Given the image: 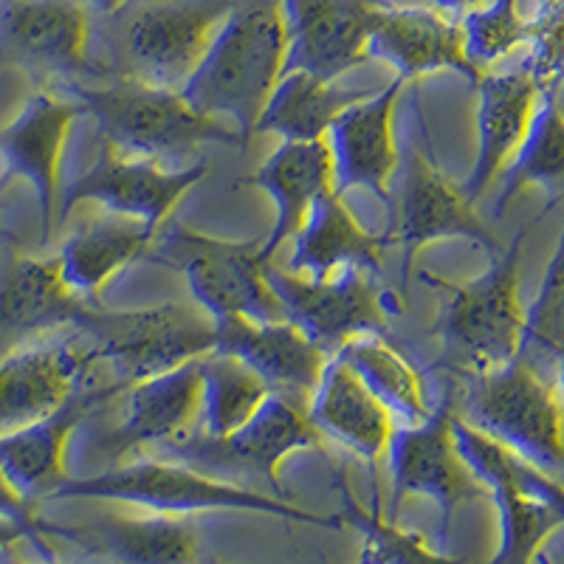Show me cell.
Returning a JSON list of instances; mask_svg holds the SVG:
<instances>
[{
  "label": "cell",
  "mask_w": 564,
  "mask_h": 564,
  "mask_svg": "<svg viewBox=\"0 0 564 564\" xmlns=\"http://www.w3.org/2000/svg\"><path fill=\"white\" fill-rule=\"evenodd\" d=\"M282 68L285 23L280 0H249L243 7H231L181 94L198 113L229 119L246 148Z\"/></svg>",
  "instance_id": "cell-1"
},
{
  "label": "cell",
  "mask_w": 564,
  "mask_h": 564,
  "mask_svg": "<svg viewBox=\"0 0 564 564\" xmlns=\"http://www.w3.org/2000/svg\"><path fill=\"white\" fill-rule=\"evenodd\" d=\"M52 500H99L116 506H133L141 511L193 517L204 511H246L302 522V525L339 531L341 517L305 511L271 494L254 491L240 482L212 477L189 463L175 460H122L88 477H68Z\"/></svg>",
  "instance_id": "cell-2"
},
{
  "label": "cell",
  "mask_w": 564,
  "mask_h": 564,
  "mask_svg": "<svg viewBox=\"0 0 564 564\" xmlns=\"http://www.w3.org/2000/svg\"><path fill=\"white\" fill-rule=\"evenodd\" d=\"M531 226L511 240L475 280H446L421 271V280L437 291V334L460 370L482 376L508 365L525 350L528 308L520 296V265Z\"/></svg>",
  "instance_id": "cell-3"
},
{
  "label": "cell",
  "mask_w": 564,
  "mask_h": 564,
  "mask_svg": "<svg viewBox=\"0 0 564 564\" xmlns=\"http://www.w3.org/2000/svg\"><path fill=\"white\" fill-rule=\"evenodd\" d=\"M263 240H226L173 220L155 231L144 260L184 276L195 305L215 322L285 319L269 285Z\"/></svg>",
  "instance_id": "cell-4"
},
{
  "label": "cell",
  "mask_w": 564,
  "mask_h": 564,
  "mask_svg": "<svg viewBox=\"0 0 564 564\" xmlns=\"http://www.w3.org/2000/svg\"><path fill=\"white\" fill-rule=\"evenodd\" d=\"M455 441L500 511V551L491 564H533L547 536L564 525V486L460 415Z\"/></svg>",
  "instance_id": "cell-5"
},
{
  "label": "cell",
  "mask_w": 564,
  "mask_h": 564,
  "mask_svg": "<svg viewBox=\"0 0 564 564\" xmlns=\"http://www.w3.org/2000/svg\"><path fill=\"white\" fill-rule=\"evenodd\" d=\"M74 327L90 341L97 359L110 361L119 384L198 361L218 345V322L195 302H161L128 311L85 305Z\"/></svg>",
  "instance_id": "cell-6"
},
{
  "label": "cell",
  "mask_w": 564,
  "mask_h": 564,
  "mask_svg": "<svg viewBox=\"0 0 564 564\" xmlns=\"http://www.w3.org/2000/svg\"><path fill=\"white\" fill-rule=\"evenodd\" d=\"M74 97L83 102L85 113L97 119L102 139L130 155L159 159L193 150L204 141L240 144L238 130L198 113L175 88L133 77L108 88H74Z\"/></svg>",
  "instance_id": "cell-7"
},
{
  "label": "cell",
  "mask_w": 564,
  "mask_h": 564,
  "mask_svg": "<svg viewBox=\"0 0 564 564\" xmlns=\"http://www.w3.org/2000/svg\"><path fill=\"white\" fill-rule=\"evenodd\" d=\"M539 468H564V395L528 359L475 376L468 417Z\"/></svg>",
  "instance_id": "cell-8"
},
{
  "label": "cell",
  "mask_w": 564,
  "mask_h": 564,
  "mask_svg": "<svg viewBox=\"0 0 564 564\" xmlns=\"http://www.w3.org/2000/svg\"><path fill=\"white\" fill-rule=\"evenodd\" d=\"M455 395L452 390L421 423H398L392 430L387 457H390L392 497L387 520H395L398 506L406 497H430L441 508V533L463 502L482 500L488 488L463 460L455 441Z\"/></svg>",
  "instance_id": "cell-9"
},
{
  "label": "cell",
  "mask_w": 564,
  "mask_h": 564,
  "mask_svg": "<svg viewBox=\"0 0 564 564\" xmlns=\"http://www.w3.org/2000/svg\"><path fill=\"white\" fill-rule=\"evenodd\" d=\"M387 238H395L401 249V289L410 282L415 257L437 240H468L480 246L488 257L502 251L494 231L475 212V204L466 198L463 186L452 184L435 164L423 130L421 144L415 141L410 148L404 184L398 195V218Z\"/></svg>",
  "instance_id": "cell-10"
},
{
  "label": "cell",
  "mask_w": 564,
  "mask_h": 564,
  "mask_svg": "<svg viewBox=\"0 0 564 564\" xmlns=\"http://www.w3.org/2000/svg\"><path fill=\"white\" fill-rule=\"evenodd\" d=\"M206 161L184 170H167L161 167L159 159L122 153L102 141L97 161L65 186L59 215H68L79 204H97L108 215L159 231L184 195L206 178Z\"/></svg>",
  "instance_id": "cell-11"
},
{
  "label": "cell",
  "mask_w": 564,
  "mask_h": 564,
  "mask_svg": "<svg viewBox=\"0 0 564 564\" xmlns=\"http://www.w3.org/2000/svg\"><path fill=\"white\" fill-rule=\"evenodd\" d=\"M265 276L285 319L294 322L327 356H336L356 336L384 330V294L376 282L379 276L370 271L352 269L327 280H308L276 269L271 260Z\"/></svg>",
  "instance_id": "cell-12"
},
{
  "label": "cell",
  "mask_w": 564,
  "mask_h": 564,
  "mask_svg": "<svg viewBox=\"0 0 564 564\" xmlns=\"http://www.w3.org/2000/svg\"><path fill=\"white\" fill-rule=\"evenodd\" d=\"M285 68L336 83L370 59L379 0H280Z\"/></svg>",
  "instance_id": "cell-13"
},
{
  "label": "cell",
  "mask_w": 564,
  "mask_h": 564,
  "mask_svg": "<svg viewBox=\"0 0 564 564\" xmlns=\"http://www.w3.org/2000/svg\"><path fill=\"white\" fill-rule=\"evenodd\" d=\"M229 12L226 0H186L135 14L124 34L133 77L161 88H184Z\"/></svg>",
  "instance_id": "cell-14"
},
{
  "label": "cell",
  "mask_w": 564,
  "mask_h": 564,
  "mask_svg": "<svg viewBox=\"0 0 564 564\" xmlns=\"http://www.w3.org/2000/svg\"><path fill=\"white\" fill-rule=\"evenodd\" d=\"M85 116L79 99H63L52 90H34L18 113L0 128V159L9 175L34 189L40 240L48 243L59 204V167L74 122Z\"/></svg>",
  "instance_id": "cell-15"
},
{
  "label": "cell",
  "mask_w": 564,
  "mask_h": 564,
  "mask_svg": "<svg viewBox=\"0 0 564 564\" xmlns=\"http://www.w3.org/2000/svg\"><path fill=\"white\" fill-rule=\"evenodd\" d=\"M406 79L395 77L379 94H365L347 105L327 128L325 144L334 164V189H367L390 204V184L398 167L395 110Z\"/></svg>",
  "instance_id": "cell-16"
},
{
  "label": "cell",
  "mask_w": 564,
  "mask_h": 564,
  "mask_svg": "<svg viewBox=\"0 0 564 564\" xmlns=\"http://www.w3.org/2000/svg\"><path fill=\"white\" fill-rule=\"evenodd\" d=\"M322 432L308 417V410L289 398H265V404L240 430L226 437H198L173 446L186 460H204L212 466H235L240 471L263 477L280 494V466L296 452L322 449Z\"/></svg>",
  "instance_id": "cell-17"
},
{
  "label": "cell",
  "mask_w": 564,
  "mask_h": 564,
  "mask_svg": "<svg viewBox=\"0 0 564 564\" xmlns=\"http://www.w3.org/2000/svg\"><path fill=\"white\" fill-rule=\"evenodd\" d=\"M370 59H381L401 79H417L426 74L455 70L477 85L482 70L468 63L463 45L460 18L441 12L437 7H384L370 34Z\"/></svg>",
  "instance_id": "cell-18"
},
{
  "label": "cell",
  "mask_w": 564,
  "mask_h": 564,
  "mask_svg": "<svg viewBox=\"0 0 564 564\" xmlns=\"http://www.w3.org/2000/svg\"><path fill=\"white\" fill-rule=\"evenodd\" d=\"M195 421H200V365L186 361L124 384L122 415L105 446L119 460L148 446H178Z\"/></svg>",
  "instance_id": "cell-19"
},
{
  "label": "cell",
  "mask_w": 564,
  "mask_h": 564,
  "mask_svg": "<svg viewBox=\"0 0 564 564\" xmlns=\"http://www.w3.org/2000/svg\"><path fill=\"white\" fill-rule=\"evenodd\" d=\"M215 350L238 356L265 381L274 395L296 401L305 410L330 361V356L289 319L218 322Z\"/></svg>",
  "instance_id": "cell-20"
},
{
  "label": "cell",
  "mask_w": 564,
  "mask_h": 564,
  "mask_svg": "<svg viewBox=\"0 0 564 564\" xmlns=\"http://www.w3.org/2000/svg\"><path fill=\"white\" fill-rule=\"evenodd\" d=\"M97 361L94 350L77 345L20 347L0 359V432L48 417L79 392L85 370Z\"/></svg>",
  "instance_id": "cell-21"
},
{
  "label": "cell",
  "mask_w": 564,
  "mask_h": 564,
  "mask_svg": "<svg viewBox=\"0 0 564 564\" xmlns=\"http://www.w3.org/2000/svg\"><path fill=\"white\" fill-rule=\"evenodd\" d=\"M477 88V153L471 173H468L463 193L471 204L482 198L488 186L520 150L533 113L539 108L542 90L533 83L531 70L525 65L513 70H486Z\"/></svg>",
  "instance_id": "cell-22"
},
{
  "label": "cell",
  "mask_w": 564,
  "mask_h": 564,
  "mask_svg": "<svg viewBox=\"0 0 564 564\" xmlns=\"http://www.w3.org/2000/svg\"><path fill=\"white\" fill-rule=\"evenodd\" d=\"M85 305L59 274L57 257H12L0 269V359L77 325Z\"/></svg>",
  "instance_id": "cell-23"
},
{
  "label": "cell",
  "mask_w": 564,
  "mask_h": 564,
  "mask_svg": "<svg viewBox=\"0 0 564 564\" xmlns=\"http://www.w3.org/2000/svg\"><path fill=\"white\" fill-rule=\"evenodd\" d=\"M240 184L263 189L274 204V226L269 238L260 243L263 260L271 263L276 251L291 243V238L300 231L316 200L327 193H336L330 150L325 139L280 141L274 153Z\"/></svg>",
  "instance_id": "cell-24"
},
{
  "label": "cell",
  "mask_w": 564,
  "mask_h": 564,
  "mask_svg": "<svg viewBox=\"0 0 564 564\" xmlns=\"http://www.w3.org/2000/svg\"><path fill=\"white\" fill-rule=\"evenodd\" d=\"M122 390L124 384H113L102 392H77L54 415L0 432V468L29 500H52V494L70 477L65 471V452L74 430L102 401Z\"/></svg>",
  "instance_id": "cell-25"
},
{
  "label": "cell",
  "mask_w": 564,
  "mask_h": 564,
  "mask_svg": "<svg viewBox=\"0 0 564 564\" xmlns=\"http://www.w3.org/2000/svg\"><path fill=\"white\" fill-rule=\"evenodd\" d=\"M308 417L325 441L345 446L370 468L387 455L392 430L398 426L390 410L339 356H330L314 395L308 398Z\"/></svg>",
  "instance_id": "cell-26"
},
{
  "label": "cell",
  "mask_w": 564,
  "mask_h": 564,
  "mask_svg": "<svg viewBox=\"0 0 564 564\" xmlns=\"http://www.w3.org/2000/svg\"><path fill=\"white\" fill-rule=\"evenodd\" d=\"M387 243L390 240L376 238L356 220L339 193H327L291 238L285 271L308 280H327L352 269L381 276V251Z\"/></svg>",
  "instance_id": "cell-27"
},
{
  "label": "cell",
  "mask_w": 564,
  "mask_h": 564,
  "mask_svg": "<svg viewBox=\"0 0 564 564\" xmlns=\"http://www.w3.org/2000/svg\"><path fill=\"white\" fill-rule=\"evenodd\" d=\"M68 542L116 564H198L200 558L195 522L173 513H102L88 525L68 528Z\"/></svg>",
  "instance_id": "cell-28"
},
{
  "label": "cell",
  "mask_w": 564,
  "mask_h": 564,
  "mask_svg": "<svg viewBox=\"0 0 564 564\" xmlns=\"http://www.w3.org/2000/svg\"><path fill=\"white\" fill-rule=\"evenodd\" d=\"M155 231L128 218L85 220L54 257L59 274L79 300H97L99 291L122 269L135 260H144Z\"/></svg>",
  "instance_id": "cell-29"
},
{
  "label": "cell",
  "mask_w": 564,
  "mask_h": 564,
  "mask_svg": "<svg viewBox=\"0 0 564 564\" xmlns=\"http://www.w3.org/2000/svg\"><path fill=\"white\" fill-rule=\"evenodd\" d=\"M0 26L23 57L77 68L88 52L90 7L85 0H7Z\"/></svg>",
  "instance_id": "cell-30"
},
{
  "label": "cell",
  "mask_w": 564,
  "mask_h": 564,
  "mask_svg": "<svg viewBox=\"0 0 564 564\" xmlns=\"http://www.w3.org/2000/svg\"><path fill=\"white\" fill-rule=\"evenodd\" d=\"M361 97V90L339 88L305 70H282L254 133H271L280 141H319L336 116Z\"/></svg>",
  "instance_id": "cell-31"
},
{
  "label": "cell",
  "mask_w": 564,
  "mask_h": 564,
  "mask_svg": "<svg viewBox=\"0 0 564 564\" xmlns=\"http://www.w3.org/2000/svg\"><path fill=\"white\" fill-rule=\"evenodd\" d=\"M367 390L390 410L395 423H421L435 406L426 398L417 367L381 334H365L336 352Z\"/></svg>",
  "instance_id": "cell-32"
},
{
  "label": "cell",
  "mask_w": 564,
  "mask_h": 564,
  "mask_svg": "<svg viewBox=\"0 0 564 564\" xmlns=\"http://www.w3.org/2000/svg\"><path fill=\"white\" fill-rule=\"evenodd\" d=\"M200 365V423L204 437H226L251 421L271 390L249 365L224 350L206 352Z\"/></svg>",
  "instance_id": "cell-33"
},
{
  "label": "cell",
  "mask_w": 564,
  "mask_h": 564,
  "mask_svg": "<svg viewBox=\"0 0 564 564\" xmlns=\"http://www.w3.org/2000/svg\"><path fill=\"white\" fill-rule=\"evenodd\" d=\"M528 186H542L553 198L564 193V110L556 94H542L539 99L531 128L506 167V181L494 215L500 218L508 204Z\"/></svg>",
  "instance_id": "cell-34"
},
{
  "label": "cell",
  "mask_w": 564,
  "mask_h": 564,
  "mask_svg": "<svg viewBox=\"0 0 564 564\" xmlns=\"http://www.w3.org/2000/svg\"><path fill=\"white\" fill-rule=\"evenodd\" d=\"M341 494H345V517L361 531V551L356 564H466L432 551L421 533L404 531L395 525V520H387L381 513L379 494L372 497L370 511L352 500L347 488Z\"/></svg>",
  "instance_id": "cell-35"
},
{
  "label": "cell",
  "mask_w": 564,
  "mask_h": 564,
  "mask_svg": "<svg viewBox=\"0 0 564 564\" xmlns=\"http://www.w3.org/2000/svg\"><path fill=\"white\" fill-rule=\"evenodd\" d=\"M460 32L468 63L486 74L494 63L528 45L531 20L522 18L520 0H488L460 14Z\"/></svg>",
  "instance_id": "cell-36"
},
{
  "label": "cell",
  "mask_w": 564,
  "mask_h": 564,
  "mask_svg": "<svg viewBox=\"0 0 564 564\" xmlns=\"http://www.w3.org/2000/svg\"><path fill=\"white\" fill-rule=\"evenodd\" d=\"M528 347L551 352L553 359L564 356V231L542 276L536 300L528 308L525 350Z\"/></svg>",
  "instance_id": "cell-37"
},
{
  "label": "cell",
  "mask_w": 564,
  "mask_h": 564,
  "mask_svg": "<svg viewBox=\"0 0 564 564\" xmlns=\"http://www.w3.org/2000/svg\"><path fill=\"white\" fill-rule=\"evenodd\" d=\"M528 70L542 94H558L564 83V0L539 7L528 34Z\"/></svg>",
  "instance_id": "cell-38"
},
{
  "label": "cell",
  "mask_w": 564,
  "mask_h": 564,
  "mask_svg": "<svg viewBox=\"0 0 564 564\" xmlns=\"http://www.w3.org/2000/svg\"><path fill=\"white\" fill-rule=\"evenodd\" d=\"M34 506H37V502L29 500L26 494L20 491V488L9 480L7 471L0 468V517H7V520H14L20 522V525L32 528V531L40 533L43 539L45 536L68 539V528L48 525L45 520H40V513Z\"/></svg>",
  "instance_id": "cell-39"
},
{
  "label": "cell",
  "mask_w": 564,
  "mask_h": 564,
  "mask_svg": "<svg viewBox=\"0 0 564 564\" xmlns=\"http://www.w3.org/2000/svg\"><path fill=\"white\" fill-rule=\"evenodd\" d=\"M23 539L34 542V547H37L40 556H43L45 562L57 564V562H54L52 547H48V542H45V539L40 536V533H34L32 528H26V525H20V522L7 520V517H0V553H7L9 547H18V542H23Z\"/></svg>",
  "instance_id": "cell-40"
},
{
  "label": "cell",
  "mask_w": 564,
  "mask_h": 564,
  "mask_svg": "<svg viewBox=\"0 0 564 564\" xmlns=\"http://www.w3.org/2000/svg\"><path fill=\"white\" fill-rule=\"evenodd\" d=\"M482 3H488V0H435V7L441 9V12L452 14V18H460V14L471 12V9L482 7Z\"/></svg>",
  "instance_id": "cell-41"
},
{
  "label": "cell",
  "mask_w": 564,
  "mask_h": 564,
  "mask_svg": "<svg viewBox=\"0 0 564 564\" xmlns=\"http://www.w3.org/2000/svg\"><path fill=\"white\" fill-rule=\"evenodd\" d=\"M85 3L90 9H99V12H119L128 0H85Z\"/></svg>",
  "instance_id": "cell-42"
},
{
  "label": "cell",
  "mask_w": 564,
  "mask_h": 564,
  "mask_svg": "<svg viewBox=\"0 0 564 564\" xmlns=\"http://www.w3.org/2000/svg\"><path fill=\"white\" fill-rule=\"evenodd\" d=\"M0 564H29V562H23V558L18 556V551H14V547H9L7 553H0Z\"/></svg>",
  "instance_id": "cell-43"
},
{
  "label": "cell",
  "mask_w": 564,
  "mask_h": 564,
  "mask_svg": "<svg viewBox=\"0 0 564 564\" xmlns=\"http://www.w3.org/2000/svg\"><path fill=\"white\" fill-rule=\"evenodd\" d=\"M556 381H558V390H562V395H564V356H558L556 359Z\"/></svg>",
  "instance_id": "cell-44"
},
{
  "label": "cell",
  "mask_w": 564,
  "mask_h": 564,
  "mask_svg": "<svg viewBox=\"0 0 564 564\" xmlns=\"http://www.w3.org/2000/svg\"><path fill=\"white\" fill-rule=\"evenodd\" d=\"M547 3H556V0H539V7H547Z\"/></svg>",
  "instance_id": "cell-45"
}]
</instances>
